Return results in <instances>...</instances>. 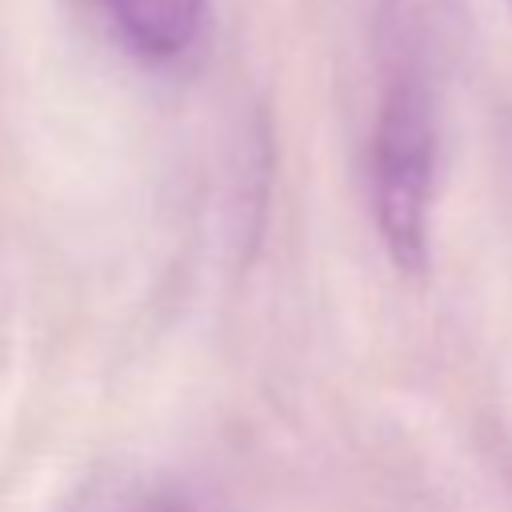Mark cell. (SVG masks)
Here are the masks:
<instances>
[{"label": "cell", "mask_w": 512, "mask_h": 512, "mask_svg": "<svg viewBox=\"0 0 512 512\" xmlns=\"http://www.w3.org/2000/svg\"><path fill=\"white\" fill-rule=\"evenodd\" d=\"M144 512H180V508H144Z\"/></svg>", "instance_id": "3"}, {"label": "cell", "mask_w": 512, "mask_h": 512, "mask_svg": "<svg viewBox=\"0 0 512 512\" xmlns=\"http://www.w3.org/2000/svg\"><path fill=\"white\" fill-rule=\"evenodd\" d=\"M116 36L148 60H172L200 36L208 0H92Z\"/></svg>", "instance_id": "2"}, {"label": "cell", "mask_w": 512, "mask_h": 512, "mask_svg": "<svg viewBox=\"0 0 512 512\" xmlns=\"http://www.w3.org/2000/svg\"><path fill=\"white\" fill-rule=\"evenodd\" d=\"M436 168L432 104L416 76H396L372 132V212L396 268L428 264V204Z\"/></svg>", "instance_id": "1"}]
</instances>
